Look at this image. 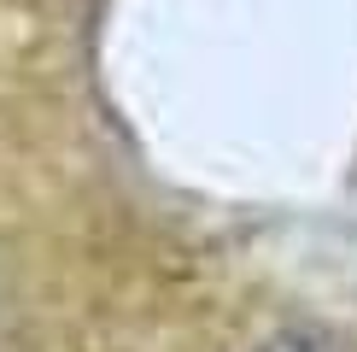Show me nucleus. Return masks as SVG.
Instances as JSON below:
<instances>
[{
	"instance_id": "1",
	"label": "nucleus",
	"mask_w": 357,
	"mask_h": 352,
	"mask_svg": "<svg viewBox=\"0 0 357 352\" xmlns=\"http://www.w3.org/2000/svg\"><path fill=\"white\" fill-rule=\"evenodd\" d=\"M258 352H340V341H328L322 329H281V335H270Z\"/></svg>"
}]
</instances>
